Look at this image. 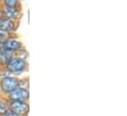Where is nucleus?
I'll list each match as a JSON object with an SVG mask.
<instances>
[{
  "label": "nucleus",
  "instance_id": "f257e3e1",
  "mask_svg": "<svg viewBox=\"0 0 127 116\" xmlns=\"http://www.w3.org/2000/svg\"><path fill=\"white\" fill-rule=\"evenodd\" d=\"M8 71L12 72V73H20L23 72L24 70H26L27 68V62L25 59L21 57H13L9 63L6 65Z\"/></svg>",
  "mask_w": 127,
  "mask_h": 116
},
{
  "label": "nucleus",
  "instance_id": "f8f14e48",
  "mask_svg": "<svg viewBox=\"0 0 127 116\" xmlns=\"http://www.w3.org/2000/svg\"><path fill=\"white\" fill-rule=\"evenodd\" d=\"M3 38H4V34H3V32H2V31H0V41H2V40H3Z\"/></svg>",
  "mask_w": 127,
  "mask_h": 116
},
{
  "label": "nucleus",
  "instance_id": "39448f33",
  "mask_svg": "<svg viewBox=\"0 0 127 116\" xmlns=\"http://www.w3.org/2000/svg\"><path fill=\"white\" fill-rule=\"evenodd\" d=\"M15 29V23L12 19L7 17L0 18V31L2 32H10Z\"/></svg>",
  "mask_w": 127,
  "mask_h": 116
},
{
  "label": "nucleus",
  "instance_id": "ddd939ff",
  "mask_svg": "<svg viewBox=\"0 0 127 116\" xmlns=\"http://www.w3.org/2000/svg\"><path fill=\"white\" fill-rule=\"evenodd\" d=\"M2 16H3V11H2L1 9H0V18H1Z\"/></svg>",
  "mask_w": 127,
  "mask_h": 116
},
{
  "label": "nucleus",
  "instance_id": "f03ea898",
  "mask_svg": "<svg viewBox=\"0 0 127 116\" xmlns=\"http://www.w3.org/2000/svg\"><path fill=\"white\" fill-rule=\"evenodd\" d=\"M20 86V82L14 77H5L0 82V88L6 93H10Z\"/></svg>",
  "mask_w": 127,
  "mask_h": 116
},
{
  "label": "nucleus",
  "instance_id": "20e7f679",
  "mask_svg": "<svg viewBox=\"0 0 127 116\" xmlns=\"http://www.w3.org/2000/svg\"><path fill=\"white\" fill-rule=\"evenodd\" d=\"M10 99L11 100H17V101H26L29 96H30V92L27 88L25 87H17L15 88L13 91H11L9 93Z\"/></svg>",
  "mask_w": 127,
  "mask_h": 116
},
{
  "label": "nucleus",
  "instance_id": "9b49d317",
  "mask_svg": "<svg viewBox=\"0 0 127 116\" xmlns=\"http://www.w3.org/2000/svg\"><path fill=\"white\" fill-rule=\"evenodd\" d=\"M1 116H19V115H18V114H16L15 112L11 111V110H10V111L8 110L7 112H5V113H4L3 115H1Z\"/></svg>",
  "mask_w": 127,
  "mask_h": 116
},
{
  "label": "nucleus",
  "instance_id": "0eeeda50",
  "mask_svg": "<svg viewBox=\"0 0 127 116\" xmlns=\"http://www.w3.org/2000/svg\"><path fill=\"white\" fill-rule=\"evenodd\" d=\"M12 58H13L12 51L6 50L4 48L2 50H0V64L1 65H7Z\"/></svg>",
  "mask_w": 127,
  "mask_h": 116
},
{
  "label": "nucleus",
  "instance_id": "1a4fd4ad",
  "mask_svg": "<svg viewBox=\"0 0 127 116\" xmlns=\"http://www.w3.org/2000/svg\"><path fill=\"white\" fill-rule=\"evenodd\" d=\"M4 4L8 8H16L19 5V0H3Z\"/></svg>",
  "mask_w": 127,
  "mask_h": 116
},
{
  "label": "nucleus",
  "instance_id": "423d86ee",
  "mask_svg": "<svg viewBox=\"0 0 127 116\" xmlns=\"http://www.w3.org/2000/svg\"><path fill=\"white\" fill-rule=\"evenodd\" d=\"M2 47L6 50H9V51H18L19 49L22 48V43L19 41V40H16V39H7L3 42L2 44Z\"/></svg>",
  "mask_w": 127,
  "mask_h": 116
},
{
  "label": "nucleus",
  "instance_id": "6e6552de",
  "mask_svg": "<svg viewBox=\"0 0 127 116\" xmlns=\"http://www.w3.org/2000/svg\"><path fill=\"white\" fill-rule=\"evenodd\" d=\"M3 14H5L7 16V18H9V19H18L20 16V12H19V10H17V8L6 7L3 11Z\"/></svg>",
  "mask_w": 127,
  "mask_h": 116
},
{
  "label": "nucleus",
  "instance_id": "7ed1b4c3",
  "mask_svg": "<svg viewBox=\"0 0 127 116\" xmlns=\"http://www.w3.org/2000/svg\"><path fill=\"white\" fill-rule=\"evenodd\" d=\"M9 109L19 116L27 115L29 113L30 107L29 104L26 101H17V100H12L11 103L9 104Z\"/></svg>",
  "mask_w": 127,
  "mask_h": 116
},
{
  "label": "nucleus",
  "instance_id": "9d476101",
  "mask_svg": "<svg viewBox=\"0 0 127 116\" xmlns=\"http://www.w3.org/2000/svg\"><path fill=\"white\" fill-rule=\"evenodd\" d=\"M9 110V107L8 105L3 102V101H0V115H3L5 112H7Z\"/></svg>",
  "mask_w": 127,
  "mask_h": 116
}]
</instances>
